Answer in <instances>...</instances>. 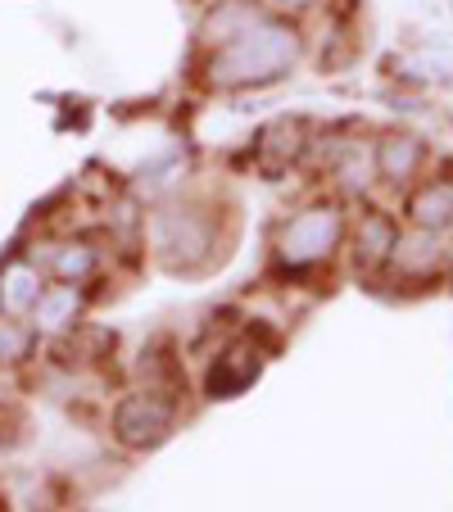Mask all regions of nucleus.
Wrapping results in <instances>:
<instances>
[{
  "label": "nucleus",
  "mask_w": 453,
  "mask_h": 512,
  "mask_svg": "<svg viewBox=\"0 0 453 512\" xmlns=\"http://www.w3.org/2000/svg\"><path fill=\"white\" fill-rule=\"evenodd\" d=\"M331 173L340 177V186L363 191V186L376 177V150H363L358 141H345V145H340V155L331 159Z\"/></svg>",
  "instance_id": "ddd939ff"
},
{
  "label": "nucleus",
  "mask_w": 453,
  "mask_h": 512,
  "mask_svg": "<svg viewBox=\"0 0 453 512\" xmlns=\"http://www.w3.org/2000/svg\"><path fill=\"white\" fill-rule=\"evenodd\" d=\"M254 19H263L259 0H218L209 10V19H204V41H218V46H227L232 37H241L245 28H250Z\"/></svg>",
  "instance_id": "9b49d317"
},
{
  "label": "nucleus",
  "mask_w": 453,
  "mask_h": 512,
  "mask_svg": "<svg viewBox=\"0 0 453 512\" xmlns=\"http://www.w3.org/2000/svg\"><path fill=\"white\" fill-rule=\"evenodd\" d=\"M449 268H453V263H449Z\"/></svg>",
  "instance_id": "a211bd4d"
},
{
  "label": "nucleus",
  "mask_w": 453,
  "mask_h": 512,
  "mask_svg": "<svg viewBox=\"0 0 453 512\" xmlns=\"http://www.w3.org/2000/svg\"><path fill=\"white\" fill-rule=\"evenodd\" d=\"M281 14H304V10H313V5H322V0H272Z\"/></svg>",
  "instance_id": "f3484780"
},
{
  "label": "nucleus",
  "mask_w": 453,
  "mask_h": 512,
  "mask_svg": "<svg viewBox=\"0 0 453 512\" xmlns=\"http://www.w3.org/2000/svg\"><path fill=\"white\" fill-rule=\"evenodd\" d=\"M426 168V141L413 132H386L376 141V177L390 186H408Z\"/></svg>",
  "instance_id": "423d86ee"
},
{
  "label": "nucleus",
  "mask_w": 453,
  "mask_h": 512,
  "mask_svg": "<svg viewBox=\"0 0 453 512\" xmlns=\"http://www.w3.org/2000/svg\"><path fill=\"white\" fill-rule=\"evenodd\" d=\"M408 223L413 227H431V232H449L453 227V173L426 177L422 186H413L408 195Z\"/></svg>",
  "instance_id": "6e6552de"
},
{
  "label": "nucleus",
  "mask_w": 453,
  "mask_h": 512,
  "mask_svg": "<svg viewBox=\"0 0 453 512\" xmlns=\"http://www.w3.org/2000/svg\"><path fill=\"white\" fill-rule=\"evenodd\" d=\"M386 268H395L399 281H435L444 268H449V245H444V232H431V227H413L395 241V254H390Z\"/></svg>",
  "instance_id": "39448f33"
},
{
  "label": "nucleus",
  "mask_w": 453,
  "mask_h": 512,
  "mask_svg": "<svg viewBox=\"0 0 453 512\" xmlns=\"http://www.w3.org/2000/svg\"><path fill=\"white\" fill-rule=\"evenodd\" d=\"M254 377H259V349H254L250 340H241V345H232L209 368V395L213 399H232V395H241Z\"/></svg>",
  "instance_id": "1a4fd4ad"
},
{
  "label": "nucleus",
  "mask_w": 453,
  "mask_h": 512,
  "mask_svg": "<svg viewBox=\"0 0 453 512\" xmlns=\"http://www.w3.org/2000/svg\"><path fill=\"white\" fill-rule=\"evenodd\" d=\"M345 241V213L336 204H313V209L295 213L286 227H281V259L290 268H313V263L331 259V250Z\"/></svg>",
  "instance_id": "f03ea898"
},
{
  "label": "nucleus",
  "mask_w": 453,
  "mask_h": 512,
  "mask_svg": "<svg viewBox=\"0 0 453 512\" xmlns=\"http://www.w3.org/2000/svg\"><path fill=\"white\" fill-rule=\"evenodd\" d=\"M0 295H5V309H10V313L37 309V300H41V277H37V268H32V263H23V259H14L10 268L0 272Z\"/></svg>",
  "instance_id": "f8f14e48"
},
{
  "label": "nucleus",
  "mask_w": 453,
  "mask_h": 512,
  "mask_svg": "<svg viewBox=\"0 0 453 512\" xmlns=\"http://www.w3.org/2000/svg\"><path fill=\"white\" fill-rule=\"evenodd\" d=\"M23 345H28V336H23V331H14V327H0V349H5V354H19Z\"/></svg>",
  "instance_id": "dca6fc26"
},
{
  "label": "nucleus",
  "mask_w": 453,
  "mask_h": 512,
  "mask_svg": "<svg viewBox=\"0 0 453 512\" xmlns=\"http://www.w3.org/2000/svg\"><path fill=\"white\" fill-rule=\"evenodd\" d=\"M299 55V32L286 19H254L241 37H232L227 46H218L209 78L218 87H263L277 82Z\"/></svg>",
  "instance_id": "f257e3e1"
},
{
  "label": "nucleus",
  "mask_w": 453,
  "mask_h": 512,
  "mask_svg": "<svg viewBox=\"0 0 453 512\" xmlns=\"http://www.w3.org/2000/svg\"><path fill=\"white\" fill-rule=\"evenodd\" d=\"M37 322L46 331H59V327H68L73 322V313H78V290L73 286H59V290H50V295H41L37 300Z\"/></svg>",
  "instance_id": "4468645a"
},
{
  "label": "nucleus",
  "mask_w": 453,
  "mask_h": 512,
  "mask_svg": "<svg viewBox=\"0 0 453 512\" xmlns=\"http://www.w3.org/2000/svg\"><path fill=\"white\" fill-rule=\"evenodd\" d=\"M395 241H399V227L390 213L372 209L363 213V223L354 227V268L358 272H381L395 254Z\"/></svg>",
  "instance_id": "0eeeda50"
},
{
  "label": "nucleus",
  "mask_w": 453,
  "mask_h": 512,
  "mask_svg": "<svg viewBox=\"0 0 453 512\" xmlns=\"http://www.w3.org/2000/svg\"><path fill=\"white\" fill-rule=\"evenodd\" d=\"M304 123L299 118H277V123L263 127L259 136V164L263 173H281V168H290L299 155H304Z\"/></svg>",
  "instance_id": "9d476101"
},
{
  "label": "nucleus",
  "mask_w": 453,
  "mask_h": 512,
  "mask_svg": "<svg viewBox=\"0 0 453 512\" xmlns=\"http://www.w3.org/2000/svg\"><path fill=\"white\" fill-rule=\"evenodd\" d=\"M159 250L168 268H200L213 254V223L195 209H168L159 218Z\"/></svg>",
  "instance_id": "7ed1b4c3"
},
{
  "label": "nucleus",
  "mask_w": 453,
  "mask_h": 512,
  "mask_svg": "<svg viewBox=\"0 0 453 512\" xmlns=\"http://www.w3.org/2000/svg\"><path fill=\"white\" fill-rule=\"evenodd\" d=\"M91 268H96V250H91L87 241L59 245V254H55V272H59L64 281H82Z\"/></svg>",
  "instance_id": "2eb2a0df"
},
{
  "label": "nucleus",
  "mask_w": 453,
  "mask_h": 512,
  "mask_svg": "<svg viewBox=\"0 0 453 512\" xmlns=\"http://www.w3.org/2000/svg\"><path fill=\"white\" fill-rule=\"evenodd\" d=\"M173 431V404L159 395H132L114 408V435L132 449H155Z\"/></svg>",
  "instance_id": "20e7f679"
}]
</instances>
